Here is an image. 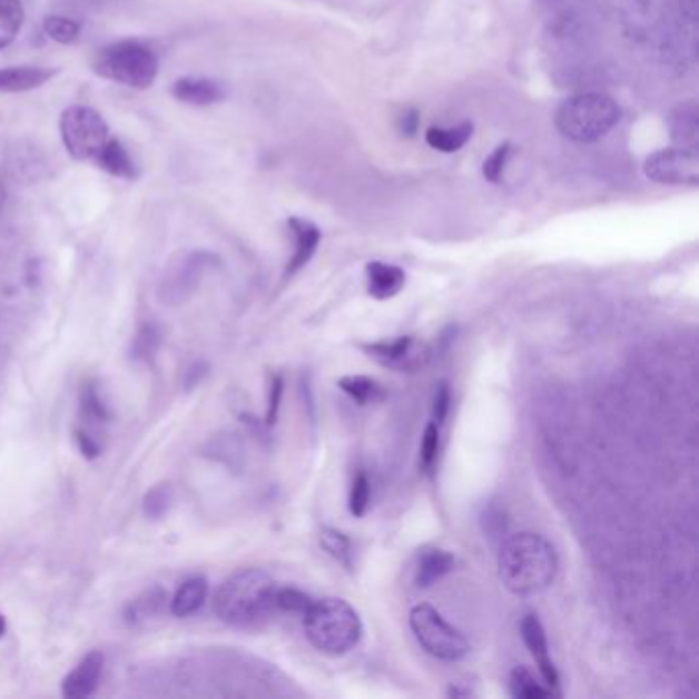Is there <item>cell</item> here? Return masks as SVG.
<instances>
[{
	"mask_svg": "<svg viewBox=\"0 0 699 699\" xmlns=\"http://www.w3.org/2000/svg\"><path fill=\"white\" fill-rule=\"evenodd\" d=\"M558 567L554 545L531 531L509 538L499 554V577L519 597L544 593L557 581Z\"/></svg>",
	"mask_w": 699,
	"mask_h": 699,
	"instance_id": "6da1fadb",
	"label": "cell"
},
{
	"mask_svg": "<svg viewBox=\"0 0 699 699\" xmlns=\"http://www.w3.org/2000/svg\"><path fill=\"white\" fill-rule=\"evenodd\" d=\"M277 587L279 584L265 570H238L216 593V616L234 628H255L267 622L273 613H277Z\"/></svg>",
	"mask_w": 699,
	"mask_h": 699,
	"instance_id": "7a4b0ae2",
	"label": "cell"
},
{
	"mask_svg": "<svg viewBox=\"0 0 699 699\" xmlns=\"http://www.w3.org/2000/svg\"><path fill=\"white\" fill-rule=\"evenodd\" d=\"M302 618L312 647L328 657H343L362 640L363 623L360 613L347 601L337 597L314 599Z\"/></svg>",
	"mask_w": 699,
	"mask_h": 699,
	"instance_id": "3957f363",
	"label": "cell"
},
{
	"mask_svg": "<svg viewBox=\"0 0 699 699\" xmlns=\"http://www.w3.org/2000/svg\"><path fill=\"white\" fill-rule=\"evenodd\" d=\"M622 111L618 104L601 92H583L570 97L558 107L557 128L572 142L589 144L601 140L618 126Z\"/></svg>",
	"mask_w": 699,
	"mask_h": 699,
	"instance_id": "277c9868",
	"label": "cell"
},
{
	"mask_svg": "<svg viewBox=\"0 0 699 699\" xmlns=\"http://www.w3.org/2000/svg\"><path fill=\"white\" fill-rule=\"evenodd\" d=\"M92 72L124 87L144 91L155 85L158 77V58L142 41L124 39L105 46L92 58Z\"/></svg>",
	"mask_w": 699,
	"mask_h": 699,
	"instance_id": "5b68a950",
	"label": "cell"
},
{
	"mask_svg": "<svg viewBox=\"0 0 699 699\" xmlns=\"http://www.w3.org/2000/svg\"><path fill=\"white\" fill-rule=\"evenodd\" d=\"M60 136L68 155L80 163H95L114 138L99 111L85 105H72L60 117Z\"/></svg>",
	"mask_w": 699,
	"mask_h": 699,
	"instance_id": "8992f818",
	"label": "cell"
},
{
	"mask_svg": "<svg viewBox=\"0 0 699 699\" xmlns=\"http://www.w3.org/2000/svg\"><path fill=\"white\" fill-rule=\"evenodd\" d=\"M411 630L416 642L427 650L431 657L445 662H460L470 652L466 636L447 622L440 611L427 603L415 606L411 611Z\"/></svg>",
	"mask_w": 699,
	"mask_h": 699,
	"instance_id": "52a82bcc",
	"label": "cell"
},
{
	"mask_svg": "<svg viewBox=\"0 0 699 699\" xmlns=\"http://www.w3.org/2000/svg\"><path fill=\"white\" fill-rule=\"evenodd\" d=\"M218 263L209 253H187L170 263L158 285V299L165 306H181L194 296L206 273Z\"/></svg>",
	"mask_w": 699,
	"mask_h": 699,
	"instance_id": "ba28073f",
	"label": "cell"
},
{
	"mask_svg": "<svg viewBox=\"0 0 699 699\" xmlns=\"http://www.w3.org/2000/svg\"><path fill=\"white\" fill-rule=\"evenodd\" d=\"M362 350L370 360H374L390 370L402 372V374L421 372L431 360V350H429L427 343H423L421 338L416 337L376 341V343L362 345Z\"/></svg>",
	"mask_w": 699,
	"mask_h": 699,
	"instance_id": "9c48e42d",
	"label": "cell"
},
{
	"mask_svg": "<svg viewBox=\"0 0 699 699\" xmlns=\"http://www.w3.org/2000/svg\"><path fill=\"white\" fill-rule=\"evenodd\" d=\"M644 175L661 185H691L699 183V156L693 148H664L650 155L644 163Z\"/></svg>",
	"mask_w": 699,
	"mask_h": 699,
	"instance_id": "30bf717a",
	"label": "cell"
},
{
	"mask_svg": "<svg viewBox=\"0 0 699 699\" xmlns=\"http://www.w3.org/2000/svg\"><path fill=\"white\" fill-rule=\"evenodd\" d=\"M519 628H521V638H523L525 647L530 650L533 661L538 662L542 681L558 696L560 675H558L557 664L550 659V647H548V636H545L544 626L538 620V616L528 613L521 620Z\"/></svg>",
	"mask_w": 699,
	"mask_h": 699,
	"instance_id": "8fae6325",
	"label": "cell"
},
{
	"mask_svg": "<svg viewBox=\"0 0 699 699\" xmlns=\"http://www.w3.org/2000/svg\"><path fill=\"white\" fill-rule=\"evenodd\" d=\"M104 654L91 652L82 661L78 662L77 669L66 675L62 681V696L68 699L91 698L95 689L99 687L101 675H104Z\"/></svg>",
	"mask_w": 699,
	"mask_h": 699,
	"instance_id": "7c38bea8",
	"label": "cell"
},
{
	"mask_svg": "<svg viewBox=\"0 0 699 699\" xmlns=\"http://www.w3.org/2000/svg\"><path fill=\"white\" fill-rule=\"evenodd\" d=\"M367 294L374 299H390L398 296L406 285V273L396 265L372 260L365 267Z\"/></svg>",
	"mask_w": 699,
	"mask_h": 699,
	"instance_id": "4fadbf2b",
	"label": "cell"
},
{
	"mask_svg": "<svg viewBox=\"0 0 699 699\" xmlns=\"http://www.w3.org/2000/svg\"><path fill=\"white\" fill-rule=\"evenodd\" d=\"M289 233L294 236V255L287 263V275H296L299 269H304L311 263L316 248L321 245V230L316 224L302 218H292L287 221Z\"/></svg>",
	"mask_w": 699,
	"mask_h": 699,
	"instance_id": "5bb4252c",
	"label": "cell"
},
{
	"mask_svg": "<svg viewBox=\"0 0 699 699\" xmlns=\"http://www.w3.org/2000/svg\"><path fill=\"white\" fill-rule=\"evenodd\" d=\"M60 70L48 66H9L0 68V92H26L43 87Z\"/></svg>",
	"mask_w": 699,
	"mask_h": 699,
	"instance_id": "9a60e30c",
	"label": "cell"
},
{
	"mask_svg": "<svg viewBox=\"0 0 699 699\" xmlns=\"http://www.w3.org/2000/svg\"><path fill=\"white\" fill-rule=\"evenodd\" d=\"M170 95L181 104L206 107L221 101L226 97V91L220 82L211 78L185 77L175 80Z\"/></svg>",
	"mask_w": 699,
	"mask_h": 699,
	"instance_id": "2e32d148",
	"label": "cell"
},
{
	"mask_svg": "<svg viewBox=\"0 0 699 699\" xmlns=\"http://www.w3.org/2000/svg\"><path fill=\"white\" fill-rule=\"evenodd\" d=\"M169 603V593L163 587H150L140 595L134 597L126 606L124 618L130 626H144V623L158 620Z\"/></svg>",
	"mask_w": 699,
	"mask_h": 699,
	"instance_id": "e0dca14e",
	"label": "cell"
},
{
	"mask_svg": "<svg viewBox=\"0 0 699 699\" xmlns=\"http://www.w3.org/2000/svg\"><path fill=\"white\" fill-rule=\"evenodd\" d=\"M455 567L454 554H450L447 550L441 548H425L419 554V564H416L415 581L419 587L429 589L435 583H440L443 577H447Z\"/></svg>",
	"mask_w": 699,
	"mask_h": 699,
	"instance_id": "ac0fdd59",
	"label": "cell"
},
{
	"mask_svg": "<svg viewBox=\"0 0 699 699\" xmlns=\"http://www.w3.org/2000/svg\"><path fill=\"white\" fill-rule=\"evenodd\" d=\"M95 165H97L99 169L105 170V173L114 175L117 179L134 181V179L138 177V167H136L134 158H131L130 152L124 148V144L116 140V138H111V140L107 142V146L101 150V155L97 156Z\"/></svg>",
	"mask_w": 699,
	"mask_h": 699,
	"instance_id": "d6986e66",
	"label": "cell"
},
{
	"mask_svg": "<svg viewBox=\"0 0 699 699\" xmlns=\"http://www.w3.org/2000/svg\"><path fill=\"white\" fill-rule=\"evenodd\" d=\"M208 599V581L204 577H191L177 589L170 599V613L177 618H189L199 611Z\"/></svg>",
	"mask_w": 699,
	"mask_h": 699,
	"instance_id": "ffe728a7",
	"label": "cell"
},
{
	"mask_svg": "<svg viewBox=\"0 0 699 699\" xmlns=\"http://www.w3.org/2000/svg\"><path fill=\"white\" fill-rule=\"evenodd\" d=\"M338 388L343 390L351 401L360 406L377 404L386 398L384 386L370 376H345L338 380Z\"/></svg>",
	"mask_w": 699,
	"mask_h": 699,
	"instance_id": "44dd1931",
	"label": "cell"
},
{
	"mask_svg": "<svg viewBox=\"0 0 699 699\" xmlns=\"http://www.w3.org/2000/svg\"><path fill=\"white\" fill-rule=\"evenodd\" d=\"M472 131H474V126L470 121H464L454 128H429L425 140L433 150L452 155L466 146L467 140L472 138Z\"/></svg>",
	"mask_w": 699,
	"mask_h": 699,
	"instance_id": "7402d4cb",
	"label": "cell"
},
{
	"mask_svg": "<svg viewBox=\"0 0 699 699\" xmlns=\"http://www.w3.org/2000/svg\"><path fill=\"white\" fill-rule=\"evenodd\" d=\"M80 419L87 421L89 427H99L111 419L109 406L97 382H87L80 390Z\"/></svg>",
	"mask_w": 699,
	"mask_h": 699,
	"instance_id": "603a6c76",
	"label": "cell"
},
{
	"mask_svg": "<svg viewBox=\"0 0 699 699\" xmlns=\"http://www.w3.org/2000/svg\"><path fill=\"white\" fill-rule=\"evenodd\" d=\"M671 131L675 142L693 148L698 144V107L691 104L679 105L671 116Z\"/></svg>",
	"mask_w": 699,
	"mask_h": 699,
	"instance_id": "cb8c5ba5",
	"label": "cell"
},
{
	"mask_svg": "<svg viewBox=\"0 0 699 699\" xmlns=\"http://www.w3.org/2000/svg\"><path fill=\"white\" fill-rule=\"evenodd\" d=\"M26 21L21 0H0V50L13 43Z\"/></svg>",
	"mask_w": 699,
	"mask_h": 699,
	"instance_id": "d4e9b609",
	"label": "cell"
},
{
	"mask_svg": "<svg viewBox=\"0 0 699 699\" xmlns=\"http://www.w3.org/2000/svg\"><path fill=\"white\" fill-rule=\"evenodd\" d=\"M509 687H511L513 698L545 699L557 696L545 683H540L525 667H518L511 671Z\"/></svg>",
	"mask_w": 699,
	"mask_h": 699,
	"instance_id": "484cf974",
	"label": "cell"
},
{
	"mask_svg": "<svg viewBox=\"0 0 699 699\" xmlns=\"http://www.w3.org/2000/svg\"><path fill=\"white\" fill-rule=\"evenodd\" d=\"M160 343H163L160 328L155 323L142 324L131 341V357L136 362L150 363L160 350Z\"/></svg>",
	"mask_w": 699,
	"mask_h": 699,
	"instance_id": "4316f807",
	"label": "cell"
},
{
	"mask_svg": "<svg viewBox=\"0 0 699 699\" xmlns=\"http://www.w3.org/2000/svg\"><path fill=\"white\" fill-rule=\"evenodd\" d=\"M321 545L328 552V557L335 558L341 567L353 569V544L343 531L333 528H323L321 531Z\"/></svg>",
	"mask_w": 699,
	"mask_h": 699,
	"instance_id": "83f0119b",
	"label": "cell"
},
{
	"mask_svg": "<svg viewBox=\"0 0 699 699\" xmlns=\"http://www.w3.org/2000/svg\"><path fill=\"white\" fill-rule=\"evenodd\" d=\"M173 499H175V494H173V486L169 482L156 484L144 494V515L150 519L165 518L169 513L170 505H173Z\"/></svg>",
	"mask_w": 699,
	"mask_h": 699,
	"instance_id": "f1b7e54d",
	"label": "cell"
},
{
	"mask_svg": "<svg viewBox=\"0 0 699 699\" xmlns=\"http://www.w3.org/2000/svg\"><path fill=\"white\" fill-rule=\"evenodd\" d=\"M312 599L308 593L299 591L296 587H277V595H275V606L277 613H294V616H304L306 609L311 608Z\"/></svg>",
	"mask_w": 699,
	"mask_h": 699,
	"instance_id": "f546056e",
	"label": "cell"
},
{
	"mask_svg": "<svg viewBox=\"0 0 699 699\" xmlns=\"http://www.w3.org/2000/svg\"><path fill=\"white\" fill-rule=\"evenodd\" d=\"M372 501V482L365 472H357V476L351 482L350 511L353 518H363L367 513V506Z\"/></svg>",
	"mask_w": 699,
	"mask_h": 699,
	"instance_id": "4dcf8cb0",
	"label": "cell"
},
{
	"mask_svg": "<svg viewBox=\"0 0 699 699\" xmlns=\"http://www.w3.org/2000/svg\"><path fill=\"white\" fill-rule=\"evenodd\" d=\"M43 31L53 39V41H58V43H75L77 41L78 36H80V27L78 23H75L72 19H66V17H60V14H50V17H46V21H43Z\"/></svg>",
	"mask_w": 699,
	"mask_h": 699,
	"instance_id": "1f68e13d",
	"label": "cell"
},
{
	"mask_svg": "<svg viewBox=\"0 0 699 699\" xmlns=\"http://www.w3.org/2000/svg\"><path fill=\"white\" fill-rule=\"evenodd\" d=\"M511 152H513V146L509 142L501 144V146H496V148L492 150V155L489 156V158L484 160V165H482V175H484L486 181L501 183L503 175H505Z\"/></svg>",
	"mask_w": 699,
	"mask_h": 699,
	"instance_id": "d6a6232c",
	"label": "cell"
},
{
	"mask_svg": "<svg viewBox=\"0 0 699 699\" xmlns=\"http://www.w3.org/2000/svg\"><path fill=\"white\" fill-rule=\"evenodd\" d=\"M440 457V425L437 423H429L423 433L421 441V466L425 472H433V467L437 464Z\"/></svg>",
	"mask_w": 699,
	"mask_h": 699,
	"instance_id": "836d02e7",
	"label": "cell"
},
{
	"mask_svg": "<svg viewBox=\"0 0 699 699\" xmlns=\"http://www.w3.org/2000/svg\"><path fill=\"white\" fill-rule=\"evenodd\" d=\"M450 408H452V390L447 382H440L435 390V398H433V423H437L441 427L450 415Z\"/></svg>",
	"mask_w": 699,
	"mask_h": 699,
	"instance_id": "e575fe53",
	"label": "cell"
},
{
	"mask_svg": "<svg viewBox=\"0 0 699 699\" xmlns=\"http://www.w3.org/2000/svg\"><path fill=\"white\" fill-rule=\"evenodd\" d=\"M282 396H284V377L273 376L269 384V402H267V425H275L279 406H282Z\"/></svg>",
	"mask_w": 699,
	"mask_h": 699,
	"instance_id": "d590c367",
	"label": "cell"
},
{
	"mask_svg": "<svg viewBox=\"0 0 699 699\" xmlns=\"http://www.w3.org/2000/svg\"><path fill=\"white\" fill-rule=\"evenodd\" d=\"M204 374H206V365L204 363H195L194 367L187 370V374H185L187 376V386L194 388L195 384L204 377Z\"/></svg>",
	"mask_w": 699,
	"mask_h": 699,
	"instance_id": "8d00e7d4",
	"label": "cell"
},
{
	"mask_svg": "<svg viewBox=\"0 0 699 699\" xmlns=\"http://www.w3.org/2000/svg\"><path fill=\"white\" fill-rule=\"evenodd\" d=\"M4 201H7V189H4V183L0 181V211L4 208Z\"/></svg>",
	"mask_w": 699,
	"mask_h": 699,
	"instance_id": "74e56055",
	"label": "cell"
},
{
	"mask_svg": "<svg viewBox=\"0 0 699 699\" xmlns=\"http://www.w3.org/2000/svg\"><path fill=\"white\" fill-rule=\"evenodd\" d=\"M4 630H7V623H4V618L0 616V636L4 634Z\"/></svg>",
	"mask_w": 699,
	"mask_h": 699,
	"instance_id": "f35d334b",
	"label": "cell"
}]
</instances>
